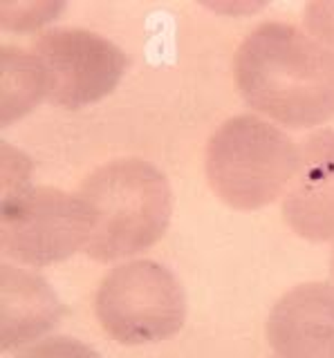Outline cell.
Masks as SVG:
<instances>
[{"instance_id": "6da1fadb", "label": "cell", "mask_w": 334, "mask_h": 358, "mask_svg": "<svg viewBox=\"0 0 334 358\" xmlns=\"http://www.w3.org/2000/svg\"><path fill=\"white\" fill-rule=\"evenodd\" d=\"M233 81L244 103L278 126L316 128L334 117V56L292 22L256 25L233 56Z\"/></svg>"}, {"instance_id": "7a4b0ae2", "label": "cell", "mask_w": 334, "mask_h": 358, "mask_svg": "<svg viewBox=\"0 0 334 358\" xmlns=\"http://www.w3.org/2000/svg\"><path fill=\"white\" fill-rule=\"evenodd\" d=\"M92 210L95 229L85 255L95 262L128 260L158 244L169 231L173 193L151 162L128 157L95 168L76 190Z\"/></svg>"}, {"instance_id": "3957f363", "label": "cell", "mask_w": 334, "mask_h": 358, "mask_svg": "<svg viewBox=\"0 0 334 358\" xmlns=\"http://www.w3.org/2000/svg\"><path fill=\"white\" fill-rule=\"evenodd\" d=\"M300 145L260 115H236L209 137L204 173L211 190L236 210H258L285 195Z\"/></svg>"}, {"instance_id": "277c9868", "label": "cell", "mask_w": 334, "mask_h": 358, "mask_svg": "<svg viewBox=\"0 0 334 358\" xmlns=\"http://www.w3.org/2000/svg\"><path fill=\"white\" fill-rule=\"evenodd\" d=\"M95 316L113 341L126 347L169 341L186 322L184 287L169 266L128 260L102 278Z\"/></svg>"}, {"instance_id": "5b68a950", "label": "cell", "mask_w": 334, "mask_h": 358, "mask_svg": "<svg viewBox=\"0 0 334 358\" xmlns=\"http://www.w3.org/2000/svg\"><path fill=\"white\" fill-rule=\"evenodd\" d=\"M95 217L79 195L25 186L0 199V253L18 266L43 268L85 251Z\"/></svg>"}, {"instance_id": "8992f818", "label": "cell", "mask_w": 334, "mask_h": 358, "mask_svg": "<svg viewBox=\"0 0 334 358\" xmlns=\"http://www.w3.org/2000/svg\"><path fill=\"white\" fill-rule=\"evenodd\" d=\"M32 52L46 67L48 101L70 110L106 99L128 67V56L119 45L83 27L41 31Z\"/></svg>"}, {"instance_id": "52a82bcc", "label": "cell", "mask_w": 334, "mask_h": 358, "mask_svg": "<svg viewBox=\"0 0 334 358\" xmlns=\"http://www.w3.org/2000/svg\"><path fill=\"white\" fill-rule=\"evenodd\" d=\"M281 358H334V282L296 285L274 302L265 322Z\"/></svg>"}, {"instance_id": "ba28073f", "label": "cell", "mask_w": 334, "mask_h": 358, "mask_svg": "<svg viewBox=\"0 0 334 358\" xmlns=\"http://www.w3.org/2000/svg\"><path fill=\"white\" fill-rule=\"evenodd\" d=\"M281 210L298 238L334 242V128H321L300 143L298 168Z\"/></svg>"}, {"instance_id": "9c48e42d", "label": "cell", "mask_w": 334, "mask_h": 358, "mask_svg": "<svg viewBox=\"0 0 334 358\" xmlns=\"http://www.w3.org/2000/svg\"><path fill=\"white\" fill-rule=\"evenodd\" d=\"M0 345L3 352H20L59 327L63 302L43 275L27 266H0Z\"/></svg>"}, {"instance_id": "30bf717a", "label": "cell", "mask_w": 334, "mask_h": 358, "mask_svg": "<svg viewBox=\"0 0 334 358\" xmlns=\"http://www.w3.org/2000/svg\"><path fill=\"white\" fill-rule=\"evenodd\" d=\"M3 126L25 117L43 99H48V74L34 52L23 48H3Z\"/></svg>"}, {"instance_id": "8fae6325", "label": "cell", "mask_w": 334, "mask_h": 358, "mask_svg": "<svg viewBox=\"0 0 334 358\" xmlns=\"http://www.w3.org/2000/svg\"><path fill=\"white\" fill-rule=\"evenodd\" d=\"M16 358H102L90 345L72 336H48L34 345L25 347Z\"/></svg>"}, {"instance_id": "7c38bea8", "label": "cell", "mask_w": 334, "mask_h": 358, "mask_svg": "<svg viewBox=\"0 0 334 358\" xmlns=\"http://www.w3.org/2000/svg\"><path fill=\"white\" fill-rule=\"evenodd\" d=\"M303 27L334 56V0H312L303 9Z\"/></svg>"}, {"instance_id": "4fadbf2b", "label": "cell", "mask_w": 334, "mask_h": 358, "mask_svg": "<svg viewBox=\"0 0 334 358\" xmlns=\"http://www.w3.org/2000/svg\"><path fill=\"white\" fill-rule=\"evenodd\" d=\"M63 9V5L54 3H5L3 5V22L5 27L29 29L48 22Z\"/></svg>"}, {"instance_id": "5bb4252c", "label": "cell", "mask_w": 334, "mask_h": 358, "mask_svg": "<svg viewBox=\"0 0 334 358\" xmlns=\"http://www.w3.org/2000/svg\"><path fill=\"white\" fill-rule=\"evenodd\" d=\"M330 280L334 282V246H332V253H330Z\"/></svg>"}, {"instance_id": "9a60e30c", "label": "cell", "mask_w": 334, "mask_h": 358, "mask_svg": "<svg viewBox=\"0 0 334 358\" xmlns=\"http://www.w3.org/2000/svg\"><path fill=\"white\" fill-rule=\"evenodd\" d=\"M274 358H281V356H274Z\"/></svg>"}]
</instances>
